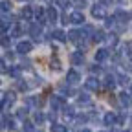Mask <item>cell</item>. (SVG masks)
I'll use <instances>...</instances> for the list:
<instances>
[{"instance_id":"cell-1","label":"cell","mask_w":132,"mask_h":132,"mask_svg":"<svg viewBox=\"0 0 132 132\" xmlns=\"http://www.w3.org/2000/svg\"><path fill=\"white\" fill-rule=\"evenodd\" d=\"M81 81V75L77 70H68V75H66V82L68 85H77V82Z\"/></svg>"},{"instance_id":"cell-2","label":"cell","mask_w":132,"mask_h":132,"mask_svg":"<svg viewBox=\"0 0 132 132\" xmlns=\"http://www.w3.org/2000/svg\"><path fill=\"white\" fill-rule=\"evenodd\" d=\"M85 86H86V90H92V92H95V90H99L101 82H99L95 77H88V79H86V82H85Z\"/></svg>"},{"instance_id":"cell-3","label":"cell","mask_w":132,"mask_h":132,"mask_svg":"<svg viewBox=\"0 0 132 132\" xmlns=\"http://www.w3.org/2000/svg\"><path fill=\"white\" fill-rule=\"evenodd\" d=\"M92 16H95V19H105L106 13H105V6L99 4V6H94L92 7Z\"/></svg>"},{"instance_id":"cell-4","label":"cell","mask_w":132,"mask_h":132,"mask_svg":"<svg viewBox=\"0 0 132 132\" xmlns=\"http://www.w3.org/2000/svg\"><path fill=\"white\" fill-rule=\"evenodd\" d=\"M31 48H33L31 42L22 40V42H19V46H16V52H19V53H29V52H31Z\"/></svg>"},{"instance_id":"cell-5","label":"cell","mask_w":132,"mask_h":132,"mask_svg":"<svg viewBox=\"0 0 132 132\" xmlns=\"http://www.w3.org/2000/svg\"><path fill=\"white\" fill-rule=\"evenodd\" d=\"M119 105L123 106V108H128L130 105H132V97L128 95V94H119Z\"/></svg>"},{"instance_id":"cell-6","label":"cell","mask_w":132,"mask_h":132,"mask_svg":"<svg viewBox=\"0 0 132 132\" xmlns=\"http://www.w3.org/2000/svg\"><path fill=\"white\" fill-rule=\"evenodd\" d=\"M13 103H15V92H6V94H4V101H2L4 108L11 106Z\"/></svg>"},{"instance_id":"cell-7","label":"cell","mask_w":132,"mask_h":132,"mask_svg":"<svg viewBox=\"0 0 132 132\" xmlns=\"http://www.w3.org/2000/svg\"><path fill=\"white\" fill-rule=\"evenodd\" d=\"M70 20H72L73 24H82V22H85V15H82L81 11H73V13L70 15Z\"/></svg>"},{"instance_id":"cell-8","label":"cell","mask_w":132,"mask_h":132,"mask_svg":"<svg viewBox=\"0 0 132 132\" xmlns=\"http://www.w3.org/2000/svg\"><path fill=\"white\" fill-rule=\"evenodd\" d=\"M108 53H110V52H108V50H105V48H103V50H97V52H95V61H97V62L106 61V59H108Z\"/></svg>"},{"instance_id":"cell-9","label":"cell","mask_w":132,"mask_h":132,"mask_svg":"<svg viewBox=\"0 0 132 132\" xmlns=\"http://www.w3.org/2000/svg\"><path fill=\"white\" fill-rule=\"evenodd\" d=\"M29 33H31V37H33V39H39V37H40V33H42L40 24H33V26L29 28Z\"/></svg>"},{"instance_id":"cell-10","label":"cell","mask_w":132,"mask_h":132,"mask_svg":"<svg viewBox=\"0 0 132 132\" xmlns=\"http://www.w3.org/2000/svg\"><path fill=\"white\" fill-rule=\"evenodd\" d=\"M128 13L127 11H118V13H116V20H118V22H121V26L123 24H127V20H128Z\"/></svg>"},{"instance_id":"cell-11","label":"cell","mask_w":132,"mask_h":132,"mask_svg":"<svg viewBox=\"0 0 132 132\" xmlns=\"http://www.w3.org/2000/svg\"><path fill=\"white\" fill-rule=\"evenodd\" d=\"M70 59H72L73 64H82V62H85V55H82L81 52H73Z\"/></svg>"},{"instance_id":"cell-12","label":"cell","mask_w":132,"mask_h":132,"mask_svg":"<svg viewBox=\"0 0 132 132\" xmlns=\"http://www.w3.org/2000/svg\"><path fill=\"white\" fill-rule=\"evenodd\" d=\"M52 37H53L55 40H61V42H64L66 39H68V35H66V33H64L62 29H55V31L52 33Z\"/></svg>"},{"instance_id":"cell-13","label":"cell","mask_w":132,"mask_h":132,"mask_svg":"<svg viewBox=\"0 0 132 132\" xmlns=\"http://www.w3.org/2000/svg\"><path fill=\"white\" fill-rule=\"evenodd\" d=\"M46 15H48V20L52 22V24L57 22V11H55L53 7H48V9H46Z\"/></svg>"},{"instance_id":"cell-14","label":"cell","mask_w":132,"mask_h":132,"mask_svg":"<svg viewBox=\"0 0 132 132\" xmlns=\"http://www.w3.org/2000/svg\"><path fill=\"white\" fill-rule=\"evenodd\" d=\"M103 121H105V125H108V127H110V125H114L116 121H118V118H116V114L108 112V114H105V119H103Z\"/></svg>"},{"instance_id":"cell-15","label":"cell","mask_w":132,"mask_h":132,"mask_svg":"<svg viewBox=\"0 0 132 132\" xmlns=\"http://www.w3.org/2000/svg\"><path fill=\"white\" fill-rule=\"evenodd\" d=\"M103 85H105V88L112 90V88L116 86V79H114L112 75H106V77H105V82H103Z\"/></svg>"},{"instance_id":"cell-16","label":"cell","mask_w":132,"mask_h":132,"mask_svg":"<svg viewBox=\"0 0 132 132\" xmlns=\"http://www.w3.org/2000/svg\"><path fill=\"white\" fill-rule=\"evenodd\" d=\"M79 37H82L79 29H73V31H70V33H68V40H72V42H77V40H79Z\"/></svg>"},{"instance_id":"cell-17","label":"cell","mask_w":132,"mask_h":132,"mask_svg":"<svg viewBox=\"0 0 132 132\" xmlns=\"http://www.w3.org/2000/svg\"><path fill=\"white\" fill-rule=\"evenodd\" d=\"M50 105H52V108H53V110H57V108H61V106H62V99H61V97H52Z\"/></svg>"},{"instance_id":"cell-18","label":"cell","mask_w":132,"mask_h":132,"mask_svg":"<svg viewBox=\"0 0 132 132\" xmlns=\"http://www.w3.org/2000/svg\"><path fill=\"white\" fill-rule=\"evenodd\" d=\"M90 95L88 94H79V105H90Z\"/></svg>"},{"instance_id":"cell-19","label":"cell","mask_w":132,"mask_h":132,"mask_svg":"<svg viewBox=\"0 0 132 132\" xmlns=\"http://www.w3.org/2000/svg\"><path fill=\"white\" fill-rule=\"evenodd\" d=\"M52 132H68V128H66L64 125H61V123H53L52 125Z\"/></svg>"},{"instance_id":"cell-20","label":"cell","mask_w":132,"mask_h":132,"mask_svg":"<svg viewBox=\"0 0 132 132\" xmlns=\"http://www.w3.org/2000/svg\"><path fill=\"white\" fill-rule=\"evenodd\" d=\"M20 35H22V26H20V24L13 26V29H11V37H20Z\"/></svg>"},{"instance_id":"cell-21","label":"cell","mask_w":132,"mask_h":132,"mask_svg":"<svg viewBox=\"0 0 132 132\" xmlns=\"http://www.w3.org/2000/svg\"><path fill=\"white\" fill-rule=\"evenodd\" d=\"M35 16H37V19H39L40 22H44V19H46L48 15H46V11H44L42 7H39V9H35Z\"/></svg>"},{"instance_id":"cell-22","label":"cell","mask_w":132,"mask_h":132,"mask_svg":"<svg viewBox=\"0 0 132 132\" xmlns=\"http://www.w3.org/2000/svg\"><path fill=\"white\" fill-rule=\"evenodd\" d=\"M118 82H119V85H123V86H127L128 82H130V79H128V75H125V73H119V75H118Z\"/></svg>"},{"instance_id":"cell-23","label":"cell","mask_w":132,"mask_h":132,"mask_svg":"<svg viewBox=\"0 0 132 132\" xmlns=\"http://www.w3.org/2000/svg\"><path fill=\"white\" fill-rule=\"evenodd\" d=\"M72 4H73V7H77V9H85V7H86V0H72Z\"/></svg>"},{"instance_id":"cell-24","label":"cell","mask_w":132,"mask_h":132,"mask_svg":"<svg viewBox=\"0 0 132 132\" xmlns=\"http://www.w3.org/2000/svg\"><path fill=\"white\" fill-rule=\"evenodd\" d=\"M103 39H105V33H103V31H95L94 35H92V40H94V42H101Z\"/></svg>"},{"instance_id":"cell-25","label":"cell","mask_w":132,"mask_h":132,"mask_svg":"<svg viewBox=\"0 0 132 132\" xmlns=\"http://www.w3.org/2000/svg\"><path fill=\"white\" fill-rule=\"evenodd\" d=\"M22 16H24V19H31V16H33V9L29 6L22 7Z\"/></svg>"},{"instance_id":"cell-26","label":"cell","mask_w":132,"mask_h":132,"mask_svg":"<svg viewBox=\"0 0 132 132\" xmlns=\"http://www.w3.org/2000/svg\"><path fill=\"white\" fill-rule=\"evenodd\" d=\"M11 11V2L9 0H2V13H7Z\"/></svg>"},{"instance_id":"cell-27","label":"cell","mask_w":132,"mask_h":132,"mask_svg":"<svg viewBox=\"0 0 132 132\" xmlns=\"http://www.w3.org/2000/svg\"><path fill=\"white\" fill-rule=\"evenodd\" d=\"M22 132H35V127H33V123H24Z\"/></svg>"},{"instance_id":"cell-28","label":"cell","mask_w":132,"mask_h":132,"mask_svg":"<svg viewBox=\"0 0 132 132\" xmlns=\"http://www.w3.org/2000/svg\"><path fill=\"white\" fill-rule=\"evenodd\" d=\"M57 6L62 7V9H66V7L70 6V0H57Z\"/></svg>"},{"instance_id":"cell-29","label":"cell","mask_w":132,"mask_h":132,"mask_svg":"<svg viewBox=\"0 0 132 132\" xmlns=\"http://www.w3.org/2000/svg\"><path fill=\"white\" fill-rule=\"evenodd\" d=\"M26 114H28L26 108H19V112H16V118H19V119H24V118H26Z\"/></svg>"},{"instance_id":"cell-30","label":"cell","mask_w":132,"mask_h":132,"mask_svg":"<svg viewBox=\"0 0 132 132\" xmlns=\"http://www.w3.org/2000/svg\"><path fill=\"white\" fill-rule=\"evenodd\" d=\"M9 75H11V77H19V75H20V68H16V66H15V68H11V70H9Z\"/></svg>"},{"instance_id":"cell-31","label":"cell","mask_w":132,"mask_h":132,"mask_svg":"<svg viewBox=\"0 0 132 132\" xmlns=\"http://www.w3.org/2000/svg\"><path fill=\"white\" fill-rule=\"evenodd\" d=\"M52 68H53L55 72L61 70V62H59V59H53V61H52Z\"/></svg>"},{"instance_id":"cell-32","label":"cell","mask_w":132,"mask_h":132,"mask_svg":"<svg viewBox=\"0 0 132 132\" xmlns=\"http://www.w3.org/2000/svg\"><path fill=\"white\" fill-rule=\"evenodd\" d=\"M106 40H108V44H112V46L118 44V37H116V35H108V37H106Z\"/></svg>"},{"instance_id":"cell-33","label":"cell","mask_w":132,"mask_h":132,"mask_svg":"<svg viewBox=\"0 0 132 132\" xmlns=\"http://www.w3.org/2000/svg\"><path fill=\"white\" fill-rule=\"evenodd\" d=\"M64 114H66V118H73V108L72 106H66L64 108Z\"/></svg>"},{"instance_id":"cell-34","label":"cell","mask_w":132,"mask_h":132,"mask_svg":"<svg viewBox=\"0 0 132 132\" xmlns=\"http://www.w3.org/2000/svg\"><path fill=\"white\" fill-rule=\"evenodd\" d=\"M16 86H19V90L24 92V90H28V82L26 81H19V85H16Z\"/></svg>"},{"instance_id":"cell-35","label":"cell","mask_w":132,"mask_h":132,"mask_svg":"<svg viewBox=\"0 0 132 132\" xmlns=\"http://www.w3.org/2000/svg\"><path fill=\"white\" fill-rule=\"evenodd\" d=\"M42 121H44V114L37 112V114H35V123H42Z\"/></svg>"},{"instance_id":"cell-36","label":"cell","mask_w":132,"mask_h":132,"mask_svg":"<svg viewBox=\"0 0 132 132\" xmlns=\"http://www.w3.org/2000/svg\"><path fill=\"white\" fill-rule=\"evenodd\" d=\"M7 44H9V39L4 35V37H2V46H4V48H7Z\"/></svg>"},{"instance_id":"cell-37","label":"cell","mask_w":132,"mask_h":132,"mask_svg":"<svg viewBox=\"0 0 132 132\" xmlns=\"http://www.w3.org/2000/svg\"><path fill=\"white\" fill-rule=\"evenodd\" d=\"M88 118H86V116H79V118H77V123H85Z\"/></svg>"},{"instance_id":"cell-38","label":"cell","mask_w":132,"mask_h":132,"mask_svg":"<svg viewBox=\"0 0 132 132\" xmlns=\"http://www.w3.org/2000/svg\"><path fill=\"white\" fill-rule=\"evenodd\" d=\"M112 2H114V0H101V4H103V6H110Z\"/></svg>"},{"instance_id":"cell-39","label":"cell","mask_w":132,"mask_h":132,"mask_svg":"<svg viewBox=\"0 0 132 132\" xmlns=\"http://www.w3.org/2000/svg\"><path fill=\"white\" fill-rule=\"evenodd\" d=\"M81 132H90V130H88V128H82V130H81Z\"/></svg>"},{"instance_id":"cell-40","label":"cell","mask_w":132,"mask_h":132,"mask_svg":"<svg viewBox=\"0 0 132 132\" xmlns=\"http://www.w3.org/2000/svg\"><path fill=\"white\" fill-rule=\"evenodd\" d=\"M130 92H132V85H130Z\"/></svg>"},{"instance_id":"cell-41","label":"cell","mask_w":132,"mask_h":132,"mask_svg":"<svg viewBox=\"0 0 132 132\" xmlns=\"http://www.w3.org/2000/svg\"><path fill=\"white\" fill-rule=\"evenodd\" d=\"M130 132H132V130H130Z\"/></svg>"}]
</instances>
